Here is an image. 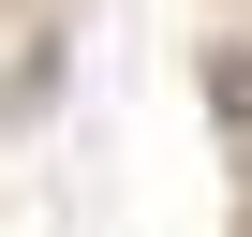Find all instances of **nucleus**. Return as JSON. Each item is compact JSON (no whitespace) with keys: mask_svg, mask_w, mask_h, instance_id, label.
Segmentation results:
<instances>
[{"mask_svg":"<svg viewBox=\"0 0 252 237\" xmlns=\"http://www.w3.org/2000/svg\"><path fill=\"white\" fill-rule=\"evenodd\" d=\"M208 104H222V134H252V45H208Z\"/></svg>","mask_w":252,"mask_h":237,"instance_id":"f257e3e1","label":"nucleus"}]
</instances>
